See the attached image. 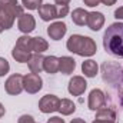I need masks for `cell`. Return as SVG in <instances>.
Wrapping results in <instances>:
<instances>
[{
  "label": "cell",
  "mask_w": 123,
  "mask_h": 123,
  "mask_svg": "<svg viewBox=\"0 0 123 123\" xmlns=\"http://www.w3.org/2000/svg\"><path fill=\"white\" fill-rule=\"evenodd\" d=\"M103 47L106 53L123 57V23L116 22L112 23L103 33Z\"/></svg>",
  "instance_id": "6da1fadb"
},
{
  "label": "cell",
  "mask_w": 123,
  "mask_h": 123,
  "mask_svg": "<svg viewBox=\"0 0 123 123\" xmlns=\"http://www.w3.org/2000/svg\"><path fill=\"white\" fill-rule=\"evenodd\" d=\"M66 47L69 52L82 56V57H90L93 55H96L97 52V44L89 36H82V34H72L67 42H66Z\"/></svg>",
  "instance_id": "7a4b0ae2"
},
{
  "label": "cell",
  "mask_w": 123,
  "mask_h": 123,
  "mask_svg": "<svg viewBox=\"0 0 123 123\" xmlns=\"http://www.w3.org/2000/svg\"><path fill=\"white\" fill-rule=\"evenodd\" d=\"M4 90L7 94L10 96H17L25 90V86H23V76L19 74V73H14L12 76L7 77L6 83H4Z\"/></svg>",
  "instance_id": "3957f363"
},
{
  "label": "cell",
  "mask_w": 123,
  "mask_h": 123,
  "mask_svg": "<svg viewBox=\"0 0 123 123\" xmlns=\"http://www.w3.org/2000/svg\"><path fill=\"white\" fill-rule=\"evenodd\" d=\"M59 106H60V99L56 94H46L39 100V110L46 115L59 112Z\"/></svg>",
  "instance_id": "277c9868"
},
{
  "label": "cell",
  "mask_w": 123,
  "mask_h": 123,
  "mask_svg": "<svg viewBox=\"0 0 123 123\" xmlns=\"http://www.w3.org/2000/svg\"><path fill=\"white\" fill-rule=\"evenodd\" d=\"M23 86L25 90L29 94H36L42 90L43 87V80L37 73H27L26 76H23Z\"/></svg>",
  "instance_id": "5b68a950"
},
{
  "label": "cell",
  "mask_w": 123,
  "mask_h": 123,
  "mask_svg": "<svg viewBox=\"0 0 123 123\" xmlns=\"http://www.w3.org/2000/svg\"><path fill=\"white\" fill-rule=\"evenodd\" d=\"M87 106L93 112H97L103 107H106V94L100 89H93L89 93V100H87Z\"/></svg>",
  "instance_id": "8992f818"
},
{
  "label": "cell",
  "mask_w": 123,
  "mask_h": 123,
  "mask_svg": "<svg viewBox=\"0 0 123 123\" xmlns=\"http://www.w3.org/2000/svg\"><path fill=\"white\" fill-rule=\"evenodd\" d=\"M87 89V82L83 76H73L69 80L67 90L72 96H82Z\"/></svg>",
  "instance_id": "52a82bcc"
},
{
  "label": "cell",
  "mask_w": 123,
  "mask_h": 123,
  "mask_svg": "<svg viewBox=\"0 0 123 123\" xmlns=\"http://www.w3.org/2000/svg\"><path fill=\"white\" fill-rule=\"evenodd\" d=\"M17 27L25 34L31 33L36 29V19H34V16L30 14V13H23L19 17V20H17Z\"/></svg>",
  "instance_id": "ba28073f"
},
{
  "label": "cell",
  "mask_w": 123,
  "mask_h": 123,
  "mask_svg": "<svg viewBox=\"0 0 123 123\" xmlns=\"http://www.w3.org/2000/svg\"><path fill=\"white\" fill-rule=\"evenodd\" d=\"M0 10L9 12L17 19L25 13V7L22 4H19L17 0H0Z\"/></svg>",
  "instance_id": "9c48e42d"
},
{
  "label": "cell",
  "mask_w": 123,
  "mask_h": 123,
  "mask_svg": "<svg viewBox=\"0 0 123 123\" xmlns=\"http://www.w3.org/2000/svg\"><path fill=\"white\" fill-rule=\"evenodd\" d=\"M66 31H67V26H66V23L64 22H53L49 27H47V34H49V37L52 39V40H55V42H57V40H60L64 37V34H66Z\"/></svg>",
  "instance_id": "30bf717a"
},
{
  "label": "cell",
  "mask_w": 123,
  "mask_h": 123,
  "mask_svg": "<svg viewBox=\"0 0 123 123\" xmlns=\"http://www.w3.org/2000/svg\"><path fill=\"white\" fill-rule=\"evenodd\" d=\"M86 26L93 31H99L105 26V14L100 12H89Z\"/></svg>",
  "instance_id": "8fae6325"
},
{
  "label": "cell",
  "mask_w": 123,
  "mask_h": 123,
  "mask_svg": "<svg viewBox=\"0 0 123 123\" xmlns=\"http://www.w3.org/2000/svg\"><path fill=\"white\" fill-rule=\"evenodd\" d=\"M37 10H39L40 19L43 22H52V20L57 19V6H55V4H50V3L42 4Z\"/></svg>",
  "instance_id": "7c38bea8"
},
{
  "label": "cell",
  "mask_w": 123,
  "mask_h": 123,
  "mask_svg": "<svg viewBox=\"0 0 123 123\" xmlns=\"http://www.w3.org/2000/svg\"><path fill=\"white\" fill-rule=\"evenodd\" d=\"M76 69V60L70 56L59 57V72L63 74H72Z\"/></svg>",
  "instance_id": "4fadbf2b"
},
{
  "label": "cell",
  "mask_w": 123,
  "mask_h": 123,
  "mask_svg": "<svg viewBox=\"0 0 123 123\" xmlns=\"http://www.w3.org/2000/svg\"><path fill=\"white\" fill-rule=\"evenodd\" d=\"M43 62H44V56L42 53H33L27 62V66H29L31 73H37V74L42 73L43 72Z\"/></svg>",
  "instance_id": "5bb4252c"
},
{
  "label": "cell",
  "mask_w": 123,
  "mask_h": 123,
  "mask_svg": "<svg viewBox=\"0 0 123 123\" xmlns=\"http://www.w3.org/2000/svg\"><path fill=\"white\" fill-rule=\"evenodd\" d=\"M82 72L86 77H90V79L96 77V74L99 72V64L92 59H87V60H85L82 63Z\"/></svg>",
  "instance_id": "9a60e30c"
},
{
  "label": "cell",
  "mask_w": 123,
  "mask_h": 123,
  "mask_svg": "<svg viewBox=\"0 0 123 123\" xmlns=\"http://www.w3.org/2000/svg\"><path fill=\"white\" fill-rule=\"evenodd\" d=\"M43 70L49 74H55L59 72V57L56 56H47L43 62Z\"/></svg>",
  "instance_id": "2e32d148"
},
{
  "label": "cell",
  "mask_w": 123,
  "mask_h": 123,
  "mask_svg": "<svg viewBox=\"0 0 123 123\" xmlns=\"http://www.w3.org/2000/svg\"><path fill=\"white\" fill-rule=\"evenodd\" d=\"M87 14H89V12H86L82 7H77L72 12V20L77 26H85L87 23Z\"/></svg>",
  "instance_id": "e0dca14e"
},
{
  "label": "cell",
  "mask_w": 123,
  "mask_h": 123,
  "mask_svg": "<svg viewBox=\"0 0 123 123\" xmlns=\"http://www.w3.org/2000/svg\"><path fill=\"white\" fill-rule=\"evenodd\" d=\"M47 49H49V43L43 37H40V36L31 37V50H33V53H43Z\"/></svg>",
  "instance_id": "ac0fdd59"
},
{
  "label": "cell",
  "mask_w": 123,
  "mask_h": 123,
  "mask_svg": "<svg viewBox=\"0 0 123 123\" xmlns=\"http://www.w3.org/2000/svg\"><path fill=\"white\" fill-rule=\"evenodd\" d=\"M59 112H60L63 116H70L72 113L76 112V105H74L70 99H60Z\"/></svg>",
  "instance_id": "d6986e66"
},
{
  "label": "cell",
  "mask_w": 123,
  "mask_h": 123,
  "mask_svg": "<svg viewBox=\"0 0 123 123\" xmlns=\"http://www.w3.org/2000/svg\"><path fill=\"white\" fill-rule=\"evenodd\" d=\"M94 119H99V120H112V122H116V112L110 107H103L100 110L96 112V117Z\"/></svg>",
  "instance_id": "ffe728a7"
},
{
  "label": "cell",
  "mask_w": 123,
  "mask_h": 123,
  "mask_svg": "<svg viewBox=\"0 0 123 123\" xmlns=\"http://www.w3.org/2000/svg\"><path fill=\"white\" fill-rule=\"evenodd\" d=\"M14 20H16V17H14L12 13L4 12V10H0V23H1V26L4 27V30L12 29L13 25H14Z\"/></svg>",
  "instance_id": "44dd1931"
},
{
  "label": "cell",
  "mask_w": 123,
  "mask_h": 123,
  "mask_svg": "<svg viewBox=\"0 0 123 123\" xmlns=\"http://www.w3.org/2000/svg\"><path fill=\"white\" fill-rule=\"evenodd\" d=\"M31 55H33V53H27V52L20 50V49H17V47H13V50H12L13 59L16 62H19V63H27L29 59L31 57Z\"/></svg>",
  "instance_id": "7402d4cb"
},
{
  "label": "cell",
  "mask_w": 123,
  "mask_h": 123,
  "mask_svg": "<svg viewBox=\"0 0 123 123\" xmlns=\"http://www.w3.org/2000/svg\"><path fill=\"white\" fill-rule=\"evenodd\" d=\"M43 4V0H22V6L27 10H37Z\"/></svg>",
  "instance_id": "603a6c76"
},
{
  "label": "cell",
  "mask_w": 123,
  "mask_h": 123,
  "mask_svg": "<svg viewBox=\"0 0 123 123\" xmlns=\"http://www.w3.org/2000/svg\"><path fill=\"white\" fill-rule=\"evenodd\" d=\"M9 72H10V64H9V62L6 60L4 57H0V77L6 76Z\"/></svg>",
  "instance_id": "cb8c5ba5"
},
{
  "label": "cell",
  "mask_w": 123,
  "mask_h": 123,
  "mask_svg": "<svg viewBox=\"0 0 123 123\" xmlns=\"http://www.w3.org/2000/svg\"><path fill=\"white\" fill-rule=\"evenodd\" d=\"M69 6H57V19H63L69 14Z\"/></svg>",
  "instance_id": "d4e9b609"
},
{
  "label": "cell",
  "mask_w": 123,
  "mask_h": 123,
  "mask_svg": "<svg viewBox=\"0 0 123 123\" xmlns=\"http://www.w3.org/2000/svg\"><path fill=\"white\" fill-rule=\"evenodd\" d=\"M17 123H36V122H34V117L30 116V115H22L17 119Z\"/></svg>",
  "instance_id": "484cf974"
},
{
  "label": "cell",
  "mask_w": 123,
  "mask_h": 123,
  "mask_svg": "<svg viewBox=\"0 0 123 123\" xmlns=\"http://www.w3.org/2000/svg\"><path fill=\"white\" fill-rule=\"evenodd\" d=\"M83 3H85L86 6H89V7H96V6H99L102 1H100V0H83Z\"/></svg>",
  "instance_id": "4316f807"
},
{
  "label": "cell",
  "mask_w": 123,
  "mask_h": 123,
  "mask_svg": "<svg viewBox=\"0 0 123 123\" xmlns=\"http://www.w3.org/2000/svg\"><path fill=\"white\" fill-rule=\"evenodd\" d=\"M115 17H116L117 20H123V6L115 10Z\"/></svg>",
  "instance_id": "83f0119b"
},
{
  "label": "cell",
  "mask_w": 123,
  "mask_h": 123,
  "mask_svg": "<svg viewBox=\"0 0 123 123\" xmlns=\"http://www.w3.org/2000/svg\"><path fill=\"white\" fill-rule=\"evenodd\" d=\"M47 123H64V120L62 117H59V116H53V117H50L47 120Z\"/></svg>",
  "instance_id": "f1b7e54d"
},
{
  "label": "cell",
  "mask_w": 123,
  "mask_h": 123,
  "mask_svg": "<svg viewBox=\"0 0 123 123\" xmlns=\"http://www.w3.org/2000/svg\"><path fill=\"white\" fill-rule=\"evenodd\" d=\"M55 3H56L57 6H69L70 0H55Z\"/></svg>",
  "instance_id": "f546056e"
},
{
  "label": "cell",
  "mask_w": 123,
  "mask_h": 123,
  "mask_svg": "<svg viewBox=\"0 0 123 123\" xmlns=\"http://www.w3.org/2000/svg\"><path fill=\"white\" fill-rule=\"evenodd\" d=\"M100 1H102L105 6H113V4H115L117 0H100Z\"/></svg>",
  "instance_id": "4dcf8cb0"
},
{
  "label": "cell",
  "mask_w": 123,
  "mask_h": 123,
  "mask_svg": "<svg viewBox=\"0 0 123 123\" xmlns=\"http://www.w3.org/2000/svg\"><path fill=\"white\" fill-rule=\"evenodd\" d=\"M4 113H6V107H4V106H3V105L0 103V119H1L3 116H4Z\"/></svg>",
  "instance_id": "1f68e13d"
},
{
  "label": "cell",
  "mask_w": 123,
  "mask_h": 123,
  "mask_svg": "<svg viewBox=\"0 0 123 123\" xmlns=\"http://www.w3.org/2000/svg\"><path fill=\"white\" fill-rule=\"evenodd\" d=\"M92 123H115V122H112V120H99V119H94Z\"/></svg>",
  "instance_id": "d6a6232c"
},
{
  "label": "cell",
  "mask_w": 123,
  "mask_h": 123,
  "mask_svg": "<svg viewBox=\"0 0 123 123\" xmlns=\"http://www.w3.org/2000/svg\"><path fill=\"white\" fill-rule=\"evenodd\" d=\"M70 123H86L83 119H80V117H76V119H72V122Z\"/></svg>",
  "instance_id": "836d02e7"
},
{
  "label": "cell",
  "mask_w": 123,
  "mask_h": 123,
  "mask_svg": "<svg viewBox=\"0 0 123 123\" xmlns=\"http://www.w3.org/2000/svg\"><path fill=\"white\" fill-rule=\"evenodd\" d=\"M120 105L123 106V92L120 93Z\"/></svg>",
  "instance_id": "e575fe53"
},
{
  "label": "cell",
  "mask_w": 123,
  "mask_h": 123,
  "mask_svg": "<svg viewBox=\"0 0 123 123\" xmlns=\"http://www.w3.org/2000/svg\"><path fill=\"white\" fill-rule=\"evenodd\" d=\"M3 30H4V27H3V26H1V23H0V33H1Z\"/></svg>",
  "instance_id": "d590c367"
},
{
  "label": "cell",
  "mask_w": 123,
  "mask_h": 123,
  "mask_svg": "<svg viewBox=\"0 0 123 123\" xmlns=\"http://www.w3.org/2000/svg\"><path fill=\"white\" fill-rule=\"evenodd\" d=\"M122 83H123V76H122Z\"/></svg>",
  "instance_id": "8d00e7d4"
}]
</instances>
